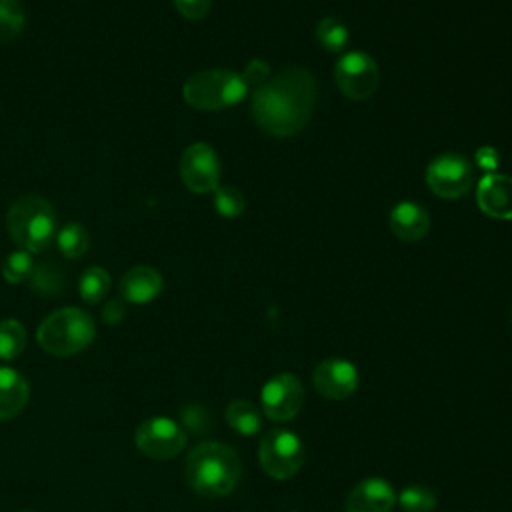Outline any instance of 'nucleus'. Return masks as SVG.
<instances>
[{"mask_svg":"<svg viewBox=\"0 0 512 512\" xmlns=\"http://www.w3.org/2000/svg\"><path fill=\"white\" fill-rule=\"evenodd\" d=\"M316 40L324 50L332 54H340L350 40V32L340 18L324 16L316 24Z\"/></svg>","mask_w":512,"mask_h":512,"instance_id":"obj_21","label":"nucleus"},{"mask_svg":"<svg viewBox=\"0 0 512 512\" xmlns=\"http://www.w3.org/2000/svg\"><path fill=\"white\" fill-rule=\"evenodd\" d=\"M126 316V300L124 298H112L102 308V320L106 324H118Z\"/></svg>","mask_w":512,"mask_h":512,"instance_id":"obj_31","label":"nucleus"},{"mask_svg":"<svg viewBox=\"0 0 512 512\" xmlns=\"http://www.w3.org/2000/svg\"><path fill=\"white\" fill-rule=\"evenodd\" d=\"M24 348H26L24 326L14 318L0 320V358L12 360V358L20 356Z\"/></svg>","mask_w":512,"mask_h":512,"instance_id":"obj_24","label":"nucleus"},{"mask_svg":"<svg viewBox=\"0 0 512 512\" xmlns=\"http://www.w3.org/2000/svg\"><path fill=\"white\" fill-rule=\"evenodd\" d=\"M240 76H242V80L246 82L248 88L256 90V88H260L262 84H266L270 80L272 70H270L268 62H264L260 58H254V60H250L246 64V68H244V72Z\"/></svg>","mask_w":512,"mask_h":512,"instance_id":"obj_28","label":"nucleus"},{"mask_svg":"<svg viewBox=\"0 0 512 512\" xmlns=\"http://www.w3.org/2000/svg\"><path fill=\"white\" fill-rule=\"evenodd\" d=\"M176 10L186 18V20H202L208 16L212 0H172Z\"/></svg>","mask_w":512,"mask_h":512,"instance_id":"obj_29","label":"nucleus"},{"mask_svg":"<svg viewBox=\"0 0 512 512\" xmlns=\"http://www.w3.org/2000/svg\"><path fill=\"white\" fill-rule=\"evenodd\" d=\"M30 396L26 378L10 368L0 366V420H10L22 412Z\"/></svg>","mask_w":512,"mask_h":512,"instance_id":"obj_17","label":"nucleus"},{"mask_svg":"<svg viewBox=\"0 0 512 512\" xmlns=\"http://www.w3.org/2000/svg\"><path fill=\"white\" fill-rule=\"evenodd\" d=\"M396 502L394 486L380 476L360 480L346 496V512H390Z\"/></svg>","mask_w":512,"mask_h":512,"instance_id":"obj_13","label":"nucleus"},{"mask_svg":"<svg viewBox=\"0 0 512 512\" xmlns=\"http://www.w3.org/2000/svg\"><path fill=\"white\" fill-rule=\"evenodd\" d=\"M10 238L26 252H42L56 236V212L52 204L38 194H24L12 202L6 214Z\"/></svg>","mask_w":512,"mask_h":512,"instance_id":"obj_3","label":"nucleus"},{"mask_svg":"<svg viewBox=\"0 0 512 512\" xmlns=\"http://www.w3.org/2000/svg\"><path fill=\"white\" fill-rule=\"evenodd\" d=\"M388 226L396 238L404 242H418L430 230V216L418 202L402 200L390 210Z\"/></svg>","mask_w":512,"mask_h":512,"instance_id":"obj_15","label":"nucleus"},{"mask_svg":"<svg viewBox=\"0 0 512 512\" xmlns=\"http://www.w3.org/2000/svg\"><path fill=\"white\" fill-rule=\"evenodd\" d=\"M304 386L292 372L274 374L260 390L264 416L274 422H288L298 416L304 406Z\"/></svg>","mask_w":512,"mask_h":512,"instance_id":"obj_10","label":"nucleus"},{"mask_svg":"<svg viewBox=\"0 0 512 512\" xmlns=\"http://www.w3.org/2000/svg\"><path fill=\"white\" fill-rule=\"evenodd\" d=\"M248 90L238 72L208 68L188 76L182 86V98L194 110L216 112L240 104L248 96Z\"/></svg>","mask_w":512,"mask_h":512,"instance_id":"obj_4","label":"nucleus"},{"mask_svg":"<svg viewBox=\"0 0 512 512\" xmlns=\"http://www.w3.org/2000/svg\"><path fill=\"white\" fill-rule=\"evenodd\" d=\"M110 290V274L102 266H88L80 280H78V292L84 302L98 304Z\"/></svg>","mask_w":512,"mask_h":512,"instance_id":"obj_22","label":"nucleus"},{"mask_svg":"<svg viewBox=\"0 0 512 512\" xmlns=\"http://www.w3.org/2000/svg\"><path fill=\"white\" fill-rule=\"evenodd\" d=\"M474 162L478 168H484V170H494L498 166V154L494 148L490 146H482L476 150L474 154Z\"/></svg>","mask_w":512,"mask_h":512,"instance_id":"obj_32","label":"nucleus"},{"mask_svg":"<svg viewBox=\"0 0 512 512\" xmlns=\"http://www.w3.org/2000/svg\"><path fill=\"white\" fill-rule=\"evenodd\" d=\"M480 210L496 220H512V176L490 172L476 188Z\"/></svg>","mask_w":512,"mask_h":512,"instance_id":"obj_14","label":"nucleus"},{"mask_svg":"<svg viewBox=\"0 0 512 512\" xmlns=\"http://www.w3.org/2000/svg\"><path fill=\"white\" fill-rule=\"evenodd\" d=\"M180 178L196 194L214 192L220 186V158L206 142H194L180 156Z\"/></svg>","mask_w":512,"mask_h":512,"instance_id":"obj_11","label":"nucleus"},{"mask_svg":"<svg viewBox=\"0 0 512 512\" xmlns=\"http://www.w3.org/2000/svg\"><path fill=\"white\" fill-rule=\"evenodd\" d=\"M182 420L188 430H194V434H202L208 428V416L202 412L200 406H188L182 410Z\"/></svg>","mask_w":512,"mask_h":512,"instance_id":"obj_30","label":"nucleus"},{"mask_svg":"<svg viewBox=\"0 0 512 512\" xmlns=\"http://www.w3.org/2000/svg\"><path fill=\"white\" fill-rule=\"evenodd\" d=\"M426 184L444 200L462 198L474 184V166L458 152L438 154L426 168Z\"/></svg>","mask_w":512,"mask_h":512,"instance_id":"obj_7","label":"nucleus"},{"mask_svg":"<svg viewBox=\"0 0 512 512\" xmlns=\"http://www.w3.org/2000/svg\"><path fill=\"white\" fill-rule=\"evenodd\" d=\"M334 80L338 90L350 100H368L380 82L376 60L362 50L346 52L334 66Z\"/></svg>","mask_w":512,"mask_h":512,"instance_id":"obj_8","label":"nucleus"},{"mask_svg":"<svg viewBox=\"0 0 512 512\" xmlns=\"http://www.w3.org/2000/svg\"><path fill=\"white\" fill-rule=\"evenodd\" d=\"M186 482L204 498L230 494L242 476V462L234 448L222 442H202L186 458Z\"/></svg>","mask_w":512,"mask_h":512,"instance_id":"obj_2","label":"nucleus"},{"mask_svg":"<svg viewBox=\"0 0 512 512\" xmlns=\"http://www.w3.org/2000/svg\"><path fill=\"white\" fill-rule=\"evenodd\" d=\"M96 328L88 312L80 308H60L48 314L38 326L36 338L42 350L52 356H72L94 340Z\"/></svg>","mask_w":512,"mask_h":512,"instance_id":"obj_5","label":"nucleus"},{"mask_svg":"<svg viewBox=\"0 0 512 512\" xmlns=\"http://www.w3.org/2000/svg\"><path fill=\"white\" fill-rule=\"evenodd\" d=\"M56 244L66 258L76 260L88 252L90 232L78 222H68L56 232Z\"/></svg>","mask_w":512,"mask_h":512,"instance_id":"obj_20","label":"nucleus"},{"mask_svg":"<svg viewBox=\"0 0 512 512\" xmlns=\"http://www.w3.org/2000/svg\"><path fill=\"white\" fill-rule=\"evenodd\" d=\"M20 512H32V510H20Z\"/></svg>","mask_w":512,"mask_h":512,"instance_id":"obj_33","label":"nucleus"},{"mask_svg":"<svg viewBox=\"0 0 512 512\" xmlns=\"http://www.w3.org/2000/svg\"><path fill=\"white\" fill-rule=\"evenodd\" d=\"M316 98V78L302 66H288L254 90L252 116L262 132L288 138L308 124Z\"/></svg>","mask_w":512,"mask_h":512,"instance_id":"obj_1","label":"nucleus"},{"mask_svg":"<svg viewBox=\"0 0 512 512\" xmlns=\"http://www.w3.org/2000/svg\"><path fill=\"white\" fill-rule=\"evenodd\" d=\"M214 208L222 218H238L246 208V198L236 186H218L214 190Z\"/></svg>","mask_w":512,"mask_h":512,"instance_id":"obj_27","label":"nucleus"},{"mask_svg":"<svg viewBox=\"0 0 512 512\" xmlns=\"http://www.w3.org/2000/svg\"><path fill=\"white\" fill-rule=\"evenodd\" d=\"M28 284L40 296H58L66 286V274L56 262H40L34 266Z\"/></svg>","mask_w":512,"mask_h":512,"instance_id":"obj_19","label":"nucleus"},{"mask_svg":"<svg viewBox=\"0 0 512 512\" xmlns=\"http://www.w3.org/2000/svg\"><path fill=\"white\" fill-rule=\"evenodd\" d=\"M260 468L276 480L294 476L304 462V444L298 434L286 428H274L262 434L258 446Z\"/></svg>","mask_w":512,"mask_h":512,"instance_id":"obj_6","label":"nucleus"},{"mask_svg":"<svg viewBox=\"0 0 512 512\" xmlns=\"http://www.w3.org/2000/svg\"><path fill=\"white\" fill-rule=\"evenodd\" d=\"M226 422L228 426L238 432L240 436H254L262 428V414L260 410L244 398H236L226 406Z\"/></svg>","mask_w":512,"mask_h":512,"instance_id":"obj_18","label":"nucleus"},{"mask_svg":"<svg viewBox=\"0 0 512 512\" xmlns=\"http://www.w3.org/2000/svg\"><path fill=\"white\" fill-rule=\"evenodd\" d=\"M162 274L148 264L132 266L120 278V296L130 304H148L162 292Z\"/></svg>","mask_w":512,"mask_h":512,"instance_id":"obj_16","label":"nucleus"},{"mask_svg":"<svg viewBox=\"0 0 512 512\" xmlns=\"http://www.w3.org/2000/svg\"><path fill=\"white\" fill-rule=\"evenodd\" d=\"M404 512H432L436 508V492L424 484H410L396 496Z\"/></svg>","mask_w":512,"mask_h":512,"instance_id":"obj_23","label":"nucleus"},{"mask_svg":"<svg viewBox=\"0 0 512 512\" xmlns=\"http://www.w3.org/2000/svg\"><path fill=\"white\" fill-rule=\"evenodd\" d=\"M26 16L20 0H0V42L14 40L24 28Z\"/></svg>","mask_w":512,"mask_h":512,"instance_id":"obj_25","label":"nucleus"},{"mask_svg":"<svg viewBox=\"0 0 512 512\" xmlns=\"http://www.w3.org/2000/svg\"><path fill=\"white\" fill-rule=\"evenodd\" d=\"M36 262L32 260V254L26 250H18L6 256L2 264V276L10 284H28Z\"/></svg>","mask_w":512,"mask_h":512,"instance_id":"obj_26","label":"nucleus"},{"mask_svg":"<svg viewBox=\"0 0 512 512\" xmlns=\"http://www.w3.org/2000/svg\"><path fill=\"white\" fill-rule=\"evenodd\" d=\"M360 376L356 366L344 358H326L312 372V384L322 398L344 400L358 388Z\"/></svg>","mask_w":512,"mask_h":512,"instance_id":"obj_12","label":"nucleus"},{"mask_svg":"<svg viewBox=\"0 0 512 512\" xmlns=\"http://www.w3.org/2000/svg\"><path fill=\"white\" fill-rule=\"evenodd\" d=\"M136 448L154 460H168L180 454L186 446L184 428L168 416H152L140 422L134 434Z\"/></svg>","mask_w":512,"mask_h":512,"instance_id":"obj_9","label":"nucleus"}]
</instances>
